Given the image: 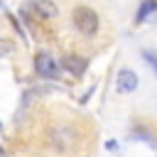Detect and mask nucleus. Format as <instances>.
<instances>
[{"label": "nucleus", "mask_w": 157, "mask_h": 157, "mask_svg": "<svg viewBox=\"0 0 157 157\" xmlns=\"http://www.w3.org/2000/svg\"><path fill=\"white\" fill-rule=\"evenodd\" d=\"M74 25H76V27H78V32H83V34H96V32H98L101 20H98V15H96L91 7L78 5V7L74 10Z\"/></svg>", "instance_id": "nucleus-1"}, {"label": "nucleus", "mask_w": 157, "mask_h": 157, "mask_svg": "<svg viewBox=\"0 0 157 157\" xmlns=\"http://www.w3.org/2000/svg\"><path fill=\"white\" fill-rule=\"evenodd\" d=\"M137 83H140V78L132 69H120L115 76V91L118 93H132L137 88Z\"/></svg>", "instance_id": "nucleus-2"}, {"label": "nucleus", "mask_w": 157, "mask_h": 157, "mask_svg": "<svg viewBox=\"0 0 157 157\" xmlns=\"http://www.w3.org/2000/svg\"><path fill=\"white\" fill-rule=\"evenodd\" d=\"M34 69H37V74L44 76V78H54V76L59 74V64H56V59H52L49 54H37V56H34Z\"/></svg>", "instance_id": "nucleus-3"}, {"label": "nucleus", "mask_w": 157, "mask_h": 157, "mask_svg": "<svg viewBox=\"0 0 157 157\" xmlns=\"http://www.w3.org/2000/svg\"><path fill=\"white\" fill-rule=\"evenodd\" d=\"M157 10V0H145L142 5H140V10L135 12V22H145V17L150 15V12H155Z\"/></svg>", "instance_id": "nucleus-4"}, {"label": "nucleus", "mask_w": 157, "mask_h": 157, "mask_svg": "<svg viewBox=\"0 0 157 157\" xmlns=\"http://www.w3.org/2000/svg\"><path fill=\"white\" fill-rule=\"evenodd\" d=\"M37 10H39L44 17H49V20L59 15V10H56V5H54L52 0H37Z\"/></svg>", "instance_id": "nucleus-5"}, {"label": "nucleus", "mask_w": 157, "mask_h": 157, "mask_svg": "<svg viewBox=\"0 0 157 157\" xmlns=\"http://www.w3.org/2000/svg\"><path fill=\"white\" fill-rule=\"evenodd\" d=\"M52 137H54V142H56L59 147H64V140H74V132H71L69 128H59V130L52 132Z\"/></svg>", "instance_id": "nucleus-6"}, {"label": "nucleus", "mask_w": 157, "mask_h": 157, "mask_svg": "<svg viewBox=\"0 0 157 157\" xmlns=\"http://www.w3.org/2000/svg\"><path fill=\"white\" fill-rule=\"evenodd\" d=\"M142 59L152 66V71L157 74V52H152V49H142Z\"/></svg>", "instance_id": "nucleus-7"}, {"label": "nucleus", "mask_w": 157, "mask_h": 157, "mask_svg": "<svg viewBox=\"0 0 157 157\" xmlns=\"http://www.w3.org/2000/svg\"><path fill=\"white\" fill-rule=\"evenodd\" d=\"M12 52V44H7V42H0V56L2 54H10Z\"/></svg>", "instance_id": "nucleus-8"}, {"label": "nucleus", "mask_w": 157, "mask_h": 157, "mask_svg": "<svg viewBox=\"0 0 157 157\" xmlns=\"http://www.w3.org/2000/svg\"><path fill=\"white\" fill-rule=\"evenodd\" d=\"M0 157H5V150H2V147H0Z\"/></svg>", "instance_id": "nucleus-9"}]
</instances>
